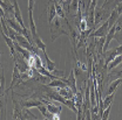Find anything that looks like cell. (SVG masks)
Instances as JSON below:
<instances>
[{"instance_id": "obj_1", "label": "cell", "mask_w": 122, "mask_h": 120, "mask_svg": "<svg viewBox=\"0 0 122 120\" xmlns=\"http://www.w3.org/2000/svg\"><path fill=\"white\" fill-rule=\"evenodd\" d=\"M61 18H54V22L51 23V33H52V42L55 41L60 35H66V36H69V33L63 28L62 23L61 22Z\"/></svg>"}, {"instance_id": "obj_2", "label": "cell", "mask_w": 122, "mask_h": 120, "mask_svg": "<svg viewBox=\"0 0 122 120\" xmlns=\"http://www.w3.org/2000/svg\"><path fill=\"white\" fill-rule=\"evenodd\" d=\"M109 8L105 7H95V12H94V27L96 28L99 26V23L105 22L107 19L109 18Z\"/></svg>"}, {"instance_id": "obj_3", "label": "cell", "mask_w": 122, "mask_h": 120, "mask_svg": "<svg viewBox=\"0 0 122 120\" xmlns=\"http://www.w3.org/2000/svg\"><path fill=\"white\" fill-rule=\"evenodd\" d=\"M15 41L19 43V44L21 45L22 48H25V49H27L28 51H30L32 54H34V53H36L38 50H39V48L36 47V45H33L30 43V41L22 35V34H19V33H16L15 34Z\"/></svg>"}, {"instance_id": "obj_4", "label": "cell", "mask_w": 122, "mask_h": 120, "mask_svg": "<svg viewBox=\"0 0 122 120\" xmlns=\"http://www.w3.org/2000/svg\"><path fill=\"white\" fill-rule=\"evenodd\" d=\"M108 30H109L108 21L106 20L101 26H99L97 28H95V29L92 31L91 34H89V37H102V36H106Z\"/></svg>"}, {"instance_id": "obj_5", "label": "cell", "mask_w": 122, "mask_h": 120, "mask_svg": "<svg viewBox=\"0 0 122 120\" xmlns=\"http://www.w3.org/2000/svg\"><path fill=\"white\" fill-rule=\"evenodd\" d=\"M0 6L2 7V9L6 14V18L14 16V7H13V4L10 2V0H0Z\"/></svg>"}, {"instance_id": "obj_6", "label": "cell", "mask_w": 122, "mask_h": 120, "mask_svg": "<svg viewBox=\"0 0 122 120\" xmlns=\"http://www.w3.org/2000/svg\"><path fill=\"white\" fill-rule=\"evenodd\" d=\"M61 78L66 82L67 86H69V88L72 89V91L76 94L77 89H76V77H75V74H74V70L71 71V74H69V76H68V78H65V77H61Z\"/></svg>"}, {"instance_id": "obj_7", "label": "cell", "mask_w": 122, "mask_h": 120, "mask_svg": "<svg viewBox=\"0 0 122 120\" xmlns=\"http://www.w3.org/2000/svg\"><path fill=\"white\" fill-rule=\"evenodd\" d=\"M54 1L55 0H49L48 1V6H47V16H48V22L49 23H52V21L56 16V9H55Z\"/></svg>"}, {"instance_id": "obj_8", "label": "cell", "mask_w": 122, "mask_h": 120, "mask_svg": "<svg viewBox=\"0 0 122 120\" xmlns=\"http://www.w3.org/2000/svg\"><path fill=\"white\" fill-rule=\"evenodd\" d=\"M115 29H116V26L114 25V26H112V27H110V29L108 30V33H107V35H106L105 45H103V53L108 50V45L110 44L112 40H114V39H115Z\"/></svg>"}, {"instance_id": "obj_9", "label": "cell", "mask_w": 122, "mask_h": 120, "mask_svg": "<svg viewBox=\"0 0 122 120\" xmlns=\"http://www.w3.org/2000/svg\"><path fill=\"white\" fill-rule=\"evenodd\" d=\"M13 98V119H21L22 120V106L21 104H19L16 100L14 99V97H12Z\"/></svg>"}, {"instance_id": "obj_10", "label": "cell", "mask_w": 122, "mask_h": 120, "mask_svg": "<svg viewBox=\"0 0 122 120\" xmlns=\"http://www.w3.org/2000/svg\"><path fill=\"white\" fill-rule=\"evenodd\" d=\"M12 4H13V7H14V18L15 20L25 28V25H24V20H22V16H21V11H20V7L18 5V1L16 0H12Z\"/></svg>"}, {"instance_id": "obj_11", "label": "cell", "mask_w": 122, "mask_h": 120, "mask_svg": "<svg viewBox=\"0 0 122 120\" xmlns=\"http://www.w3.org/2000/svg\"><path fill=\"white\" fill-rule=\"evenodd\" d=\"M1 35H2V37H4V40H5V42H6L7 47H8L10 50H11V55H12V57H14L15 54H16V50H15V47H14V41H13L10 36H7L2 30H1Z\"/></svg>"}, {"instance_id": "obj_12", "label": "cell", "mask_w": 122, "mask_h": 120, "mask_svg": "<svg viewBox=\"0 0 122 120\" xmlns=\"http://www.w3.org/2000/svg\"><path fill=\"white\" fill-rule=\"evenodd\" d=\"M47 88H55V89H60V88H66L67 86V84H66V82L62 79V78H56V79H53L51 83H48L47 85H46Z\"/></svg>"}, {"instance_id": "obj_13", "label": "cell", "mask_w": 122, "mask_h": 120, "mask_svg": "<svg viewBox=\"0 0 122 120\" xmlns=\"http://www.w3.org/2000/svg\"><path fill=\"white\" fill-rule=\"evenodd\" d=\"M42 104H45V105L47 106V110H48L51 113H53V114H55V116H61V107L54 105V104H51V103H48L47 100H42Z\"/></svg>"}, {"instance_id": "obj_14", "label": "cell", "mask_w": 122, "mask_h": 120, "mask_svg": "<svg viewBox=\"0 0 122 120\" xmlns=\"http://www.w3.org/2000/svg\"><path fill=\"white\" fill-rule=\"evenodd\" d=\"M119 13H117V11L114 8L112 12H110V15H109V18L107 19V21H108V27H109V29H110V27L112 26H114L115 23H116V21H117V19H119Z\"/></svg>"}, {"instance_id": "obj_15", "label": "cell", "mask_w": 122, "mask_h": 120, "mask_svg": "<svg viewBox=\"0 0 122 120\" xmlns=\"http://www.w3.org/2000/svg\"><path fill=\"white\" fill-rule=\"evenodd\" d=\"M122 83V77H120V78H117V79H115L114 82H112V84L109 85V88H108V90H107V94H110V93H113V92H115V90L119 88V85Z\"/></svg>"}, {"instance_id": "obj_16", "label": "cell", "mask_w": 122, "mask_h": 120, "mask_svg": "<svg viewBox=\"0 0 122 120\" xmlns=\"http://www.w3.org/2000/svg\"><path fill=\"white\" fill-rule=\"evenodd\" d=\"M42 54H44V56H45V63H46V68H47V70H49L51 72H53V71L55 70V63L48 57V55H47L46 51H42Z\"/></svg>"}, {"instance_id": "obj_17", "label": "cell", "mask_w": 122, "mask_h": 120, "mask_svg": "<svg viewBox=\"0 0 122 120\" xmlns=\"http://www.w3.org/2000/svg\"><path fill=\"white\" fill-rule=\"evenodd\" d=\"M42 104V100H26V102H22L21 103V106L22 107H27V108H30V107H38V106Z\"/></svg>"}, {"instance_id": "obj_18", "label": "cell", "mask_w": 122, "mask_h": 120, "mask_svg": "<svg viewBox=\"0 0 122 120\" xmlns=\"http://www.w3.org/2000/svg\"><path fill=\"white\" fill-rule=\"evenodd\" d=\"M25 119L36 120V119H38V117H36L35 114H33V113L30 112L27 107H22V120H25Z\"/></svg>"}, {"instance_id": "obj_19", "label": "cell", "mask_w": 122, "mask_h": 120, "mask_svg": "<svg viewBox=\"0 0 122 120\" xmlns=\"http://www.w3.org/2000/svg\"><path fill=\"white\" fill-rule=\"evenodd\" d=\"M33 41H34V44L36 45L40 50H42V51H46V44L44 43V41L39 37V35H36V36H34L33 37Z\"/></svg>"}, {"instance_id": "obj_20", "label": "cell", "mask_w": 122, "mask_h": 120, "mask_svg": "<svg viewBox=\"0 0 122 120\" xmlns=\"http://www.w3.org/2000/svg\"><path fill=\"white\" fill-rule=\"evenodd\" d=\"M79 9H80L79 0H72V1H71V6H68V11L72 12V13H74V15H75Z\"/></svg>"}, {"instance_id": "obj_21", "label": "cell", "mask_w": 122, "mask_h": 120, "mask_svg": "<svg viewBox=\"0 0 122 120\" xmlns=\"http://www.w3.org/2000/svg\"><path fill=\"white\" fill-rule=\"evenodd\" d=\"M54 5H55V9H56V15H58L59 18H61V19H67L60 2H55V1H54Z\"/></svg>"}, {"instance_id": "obj_22", "label": "cell", "mask_w": 122, "mask_h": 120, "mask_svg": "<svg viewBox=\"0 0 122 120\" xmlns=\"http://www.w3.org/2000/svg\"><path fill=\"white\" fill-rule=\"evenodd\" d=\"M114 97H115L114 92H113V93H110V94H107V96H106V98H105V100H103V107H105V108L112 105V103H113V100H114Z\"/></svg>"}, {"instance_id": "obj_23", "label": "cell", "mask_w": 122, "mask_h": 120, "mask_svg": "<svg viewBox=\"0 0 122 120\" xmlns=\"http://www.w3.org/2000/svg\"><path fill=\"white\" fill-rule=\"evenodd\" d=\"M65 105L67 106L68 108H71L72 111H74L75 113H77V108H76V105H75V99H66Z\"/></svg>"}, {"instance_id": "obj_24", "label": "cell", "mask_w": 122, "mask_h": 120, "mask_svg": "<svg viewBox=\"0 0 122 120\" xmlns=\"http://www.w3.org/2000/svg\"><path fill=\"white\" fill-rule=\"evenodd\" d=\"M76 67H77L80 70H82V71H87V70H88V64L80 62L77 58H76Z\"/></svg>"}, {"instance_id": "obj_25", "label": "cell", "mask_w": 122, "mask_h": 120, "mask_svg": "<svg viewBox=\"0 0 122 120\" xmlns=\"http://www.w3.org/2000/svg\"><path fill=\"white\" fill-rule=\"evenodd\" d=\"M110 108H112V105L105 108V111H103V113H102V116H101V119L107 120L108 118H109V112H110Z\"/></svg>"}, {"instance_id": "obj_26", "label": "cell", "mask_w": 122, "mask_h": 120, "mask_svg": "<svg viewBox=\"0 0 122 120\" xmlns=\"http://www.w3.org/2000/svg\"><path fill=\"white\" fill-rule=\"evenodd\" d=\"M109 76H115V77H117V78H120L122 77V69L121 70H116V71H112Z\"/></svg>"}, {"instance_id": "obj_27", "label": "cell", "mask_w": 122, "mask_h": 120, "mask_svg": "<svg viewBox=\"0 0 122 120\" xmlns=\"http://www.w3.org/2000/svg\"><path fill=\"white\" fill-rule=\"evenodd\" d=\"M34 1L35 0H28V11H33V8H34Z\"/></svg>"}, {"instance_id": "obj_28", "label": "cell", "mask_w": 122, "mask_h": 120, "mask_svg": "<svg viewBox=\"0 0 122 120\" xmlns=\"http://www.w3.org/2000/svg\"><path fill=\"white\" fill-rule=\"evenodd\" d=\"M115 51H116V55H121L122 54V44L119 45V47L115 49Z\"/></svg>"}, {"instance_id": "obj_29", "label": "cell", "mask_w": 122, "mask_h": 120, "mask_svg": "<svg viewBox=\"0 0 122 120\" xmlns=\"http://www.w3.org/2000/svg\"><path fill=\"white\" fill-rule=\"evenodd\" d=\"M0 18H6V14H5V12H4L1 6H0Z\"/></svg>"}, {"instance_id": "obj_30", "label": "cell", "mask_w": 122, "mask_h": 120, "mask_svg": "<svg viewBox=\"0 0 122 120\" xmlns=\"http://www.w3.org/2000/svg\"><path fill=\"white\" fill-rule=\"evenodd\" d=\"M117 2H122V0H117Z\"/></svg>"}, {"instance_id": "obj_31", "label": "cell", "mask_w": 122, "mask_h": 120, "mask_svg": "<svg viewBox=\"0 0 122 120\" xmlns=\"http://www.w3.org/2000/svg\"><path fill=\"white\" fill-rule=\"evenodd\" d=\"M0 55H1V53H0Z\"/></svg>"}]
</instances>
